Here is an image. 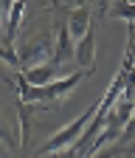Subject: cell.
Masks as SVG:
<instances>
[{
    "label": "cell",
    "mask_w": 135,
    "mask_h": 158,
    "mask_svg": "<svg viewBox=\"0 0 135 158\" xmlns=\"http://www.w3.org/2000/svg\"><path fill=\"white\" fill-rule=\"evenodd\" d=\"M23 17H26V0H14L11 9L6 11V34H3V40H9V43L17 40V28H20Z\"/></svg>",
    "instance_id": "52a82bcc"
},
{
    "label": "cell",
    "mask_w": 135,
    "mask_h": 158,
    "mask_svg": "<svg viewBox=\"0 0 135 158\" xmlns=\"http://www.w3.org/2000/svg\"><path fill=\"white\" fill-rule=\"evenodd\" d=\"M0 59L9 62L14 71H20V54H17L14 43H9V40H3V37H0Z\"/></svg>",
    "instance_id": "30bf717a"
},
{
    "label": "cell",
    "mask_w": 135,
    "mask_h": 158,
    "mask_svg": "<svg viewBox=\"0 0 135 158\" xmlns=\"http://www.w3.org/2000/svg\"><path fill=\"white\" fill-rule=\"evenodd\" d=\"M107 17H115V20H124V23L135 26V0H113Z\"/></svg>",
    "instance_id": "ba28073f"
},
{
    "label": "cell",
    "mask_w": 135,
    "mask_h": 158,
    "mask_svg": "<svg viewBox=\"0 0 135 158\" xmlns=\"http://www.w3.org/2000/svg\"><path fill=\"white\" fill-rule=\"evenodd\" d=\"M85 79V71H76V73H65L62 79H54V82L48 85H31L26 82V76L20 73L14 79V88H17V102L23 105H45V102H59V99H65L76 85H79Z\"/></svg>",
    "instance_id": "6da1fadb"
},
{
    "label": "cell",
    "mask_w": 135,
    "mask_h": 158,
    "mask_svg": "<svg viewBox=\"0 0 135 158\" xmlns=\"http://www.w3.org/2000/svg\"><path fill=\"white\" fill-rule=\"evenodd\" d=\"M127 158H129V155H127Z\"/></svg>",
    "instance_id": "ac0fdd59"
},
{
    "label": "cell",
    "mask_w": 135,
    "mask_h": 158,
    "mask_svg": "<svg viewBox=\"0 0 135 158\" xmlns=\"http://www.w3.org/2000/svg\"><path fill=\"white\" fill-rule=\"evenodd\" d=\"M3 20H6V11H3V9H0V23H3Z\"/></svg>",
    "instance_id": "5bb4252c"
},
{
    "label": "cell",
    "mask_w": 135,
    "mask_h": 158,
    "mask_svg": "<svg viewBox=\"0 0 135 158\" xmlns=\"http://www.w3.org/2000/svg\"><path fill=\"white\" fill-rule=\"evenodd\" d=\"M68 31H70V37L73 40H82L90 28H93V14H90V6L85 3V6H76L73 11H68Z\"/></svg>",
    "instance_id": "5b68a950"
},
{
    "label": "cell",
    "mask_w": 135,
    "mask_h": 158,
    "mask_svg": "<svg viewBox=\"0 0 135 158\" xmlns=\"http://www.w3.org/2000/svg\"><path fill=\"white\" fill-rule=\"evenodd\" d=\"M132 118H135V102H132Z\"/></svg>",
    "instance_id": "9a60e30c"
},
{
    "label": "cell",
    "mask_w": 135,
    "mask_h": 158,
    "mask_svg": "<svg viewBox=\"0 0 135 158\" xmlns=\"http://www.w3.org/2000/svg\"><path fill=\"white\" fill-rule=\"evenodd\" d=\"M127 51H124V71H135V26L127 23Z\"/></svg>",
    "instance_id": "9c48e42d"
},
{
    "label": "cell",
    "mask_w": 135,
    "mask_h": 158,
    "mask_svg": "<svg viewBox=\"0 0 135 158\" xmlns=\"http://www.w3.org/2000/svg\"><path fill=\"white\" fill-rule=\"evenodd\" d=\"M93 116H96V105H93V107H87L85 113H79V116H76L68 127L56 130V133L48 138V141H45L40 150L34 152V158H42V155H56V152H65V150H70L76 141H79V135L85 133V127L90 124V118H93Z\"/></svg>",
    "instance_id": "7a4b0ae2"
},
{
    "label": "cell",
    "mask_w": 135,
    "mask_h": 158,
    "mask_svg": "<svg viewBox=\"0 0 135 158\" xmlns=\"http://www.w3.org/2000/svg\"><path fill=\"white\" fill-rule=\"evenodd\" d=\"M0 79H3V76H0Z\"/></svg>",
    "instance_id": "2e32d148"
},
{
    "label": "cell",
    "mask_w": 135,
    "mask_h": 158,
    "mask_svg": "<svg viewBox=\"0 0 135 158\" xmlns=\"http://www.w3.org/2000/svg\"><path fill=\"white\" fill-rule=\"evenodd\" d=\"M23 76H26V82H31V85H48V82H54V79H62V65H56V62H42V65H34V68H28V71H20Z\"/></svg>",
    "instance_id": "8992f818"
},
{
    "label": "cell",
    "mask_w": 135,
    "mask_h": 158,
    "mask_svg": "<svg viewBox=\"0 0 135 158\" xmlns=\"http://www.w3.org/2000/svg\"><path fill=\"white\" fill-rule=\"evenodd\" d=\"M82 3H85V0H82Z\"/></svg>",
    "instance_id": "e0dca14e"
},
{
    "label": "cell",
    "mask_w": 135,
    "mask_h": 158,
    "mask_svg": "<svg viewBox=\"0 0 135 158\" xmlns=\"http://www.w3.org/2000/svg\"><path fill=\"white\" fill-rule=\"evenodd\" d=\"M0 141H6V144L11 147V135L6 133V127H3V124H0Z\"/></svg>",
    "instance_id": "4fadbf2b"
},
{
    "label": "cell",
    "mask_w": 135,
    "mask_h": 158,
    "mask_svg": "<svg viewBox=\"0 0 135 158\" xmlns=\"http://www.w3.org/2000/svg\"><path fill=\"white\" fill-rule=\"evenodd\" d=\"M73 48H76V40L70 37L68 23H65V20H56V26H54V54H51V62L62 65V62H68V59H73Z\"/></svg>",
    "instance_id": "3957f363"
},
{
    "label": "cell",
    "mask_w": 135,
    "mask_h": 158,
    "mask_svg": "<svg viewBox=\"0 0 135 158\" xmlns=\"http://www.w3.org/2000/svg\"><path fill=\"white\" fill-rule=\"evenodd\" d=\"M73 59L79 62V71H93L96 65V31L90 28L82 40H76V48H73Z\"/></svg>",
    "instance_id": "277c9868"
},
{
    "label": "cell",
    "mask_w": 135,
    "mask_h": 158,
    "mask_svg": "<svg viewBox=\"0 0 135 158\" xmlns=\"http://www.w3.org/2000/svg\"><path fill=\"white\" fill-rule=\"evenodd\" d=\"M110 6H113V0H93V9L99 11V17L110 14Z\"/></svg>",
    "instance_id": "7c38bea8"
},
{
    "label": "cell",
    "mask_w": 135,
    "mask_h": 158,
    "mask_svg": "<svg viewBox=\"0 0 135 158\" xmlns=\"http://www.w3.org/2000/svg\"><path fill=\"white\" fill-rule=\"evenodd\" d=\"M129 155V147H124V141H115L113 147H101L96 150L90 158H127Z\"/></svg>",
    "instance_id": "8fae6325"
}]
</instances>
